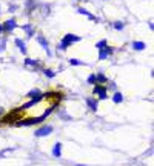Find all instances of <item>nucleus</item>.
I'll list each match as a JSON object with an SVG mask.
<instances>
[{"instance_id":"1","label":"nucleus","mask_w":154,"mask_h":166,"mask_svg":"<svg viewBox=\"0 0 154 166\" xmlns=\"http://www.w3.org/2000/svg\"><path fill=\"white\" fill-rule=\"evenodd\" d=\"M74 42H80V37L79 35H74V34H66L65 37L62 39L60 45L57 46V49H60V51H65V49L70 46V45H72Z\"/></svg>"},{"instance_id":"2","label":"nucleus","mask_w":154,"mask_h":166,"mask_svg":"<svg viewBox=\"0 0 154 166\" xmlns=\"http://www.w3.org/2000/svg\"><path fill=\"white\" fill-rule=\"evenodd\" d=\"M46 119V115H40V117H34V119H28V120H20V122H17L19 126H29V125H35V123H42L43 120Z\"/></svg>"},{"instance_id":"3","label":"nucleus","mask_w":154,"mask_h":166,"mask_svg":"<svg viewBox=\"0 0 154 166\" xmlns=\"http://www.w3.org/2000/svg\"><path fill=\"white\" fill-rule=\"evenodd\" d=\"M93 92H94V96H96V97H99V100H105V98H108V96H106V88L103 86V85H96Z\"/></svg>"},{"instance_id":"4","label":"nucleus","mask_w":154,"mask_h":166,"mask_svg":"<svg viewBox=\"0 0 154 166\" xmlns=\"http://www.w3.org/2000/svg\"><path fill=\"white\" fill-rule=\"evenodd\" d=\"M3 26V33H12L16 28H17V20L12 17V19H8L5 23H2Z\"/></svg>"},{"instance_id":"5","label":"nucleus","mask_w":154,"mask_h":166,"mask_svg":"<svg viewBox=\"0 0 154 166\" xmlns=\"http://www.w3.org/2000/svg\"><path fill=\"white\" fill-rule=\"evenodd\" d=\"M52 132V126L51 125H46V126H42L35 131V137H46Z\"/></svg>"},{"instance_id":"6","label":"nucleus","mask_w":154,"mask_h":166,"mask_svg":"<svg viewBox=\"0 0 154 166\" xmlns=\"http://www.w3.org/2000/svg\"><path fill=\"white\" fill-rule=\"evenodd\" d=\"M111 54H112V48H110V46H106V48H103V49H99V60L108 59Z\"/></svg>"},{"instance_id":"7","label":"nucleus","mask_w":154,"mask_h":166,"mask_svg":"<svg viewBox=\"0 0 154 166\" xmlns=\"http://www.w3.org/2000/svg\"><path fill=\"white\" fill-rule=\"evenodd\" d=\"M37 42L40 43V46H42L45 51L48 52V56H52V52H51V49H49V46H48V42H46V39L43 37V35H37Z\"/></svg>"},{"instance_id":"8","label":"nucleus","mask_w":154,"mask_h":166,"mask_svg":"<svg viewBox=\"0 0 154 166\" xmlns=\"http://www.w3.org/2000/svg\"><path fill=\"white\" fill-rule=\"evenodd\" d=\"M52 155H54V157H60V155H62V143H60V142H57L56 145H54V148H52Z\"/></svg>"},{"instance_id":"9","label":"nucleus","mask_w":154,"mask_h":166,"mask_svg":"<svg viewBox=\"0 0 154 166\" xmlns=\"http://www.w3.org/2000/svg\"><path fill=\"white\" fill-rule=\"evenodd\" d=\"M16 46L20 49V52L23 54V56H26V46H25L23 40H20V39H16Z\"/></svg>"},{"instance_id":"10","label":"nucleus","mask_w":154,"mask_h":166,"mask_svg":"<svg viewBox=\"0 0 154 166\" xmlns=\"http://www.w3.org/2000/svg\"><path fill=\"white\" fill-rule=\"evenodd\" d=\"M112 102H114L116 105L122 103V102H123V94L119 92V91H116V92H114V96H112Z\"/></svg>"},{"instance_id":"11","label":"nucleus","mask_w":154,"mask_h":166,"mask_svg":"<svg viewBox=\"0 0 154 166\" xmlns=\"http://www.w3.org/2000/svg\"><path fill=\"white\" fill-rule=\"evenodd\" d=\"M96 82H97V85H105V83L108 82V79L105 77V74L99 72V74L96 75Z\"/></svg>"},{"instance_id":"12","label":"nucleus","mask_w":154,"mask_h":166,"mask_svg":"<svg viewBox=\"0 0 154 166\" xmlns=\"http://www.w3.org/2000/svg\"><path fill=\"white\" fill-rule=\"evenodd\" d=\"M22 29L28 34V37H33V35H34V28L31 25H23V26H22Z\"/></svg>"},{"instance_id":"13","label":"nucleus","mask_w":154,"mask_h":166,"mask_svg":"<svg viewBox=\"0 0 154 166\" xmlns=\"http://www.w3.org/2000/svg\"><path fill=\"white\" fill-rule=\"evenodd\" d=\"M79 12H80V14H83V16H87V17H89L91 20L97 22V19H96V17H94V16H93L89 11H87V9H85V8H79Z\"/></svg>"},{"instance_id":"14","label":"nucleus","mask_w":154,"mask_h":166,"mask_svg":"<svg viewBox=\"0 0 154 166\" xmlns=\"http://www.w3.org/2000/svg\"><path fill=\"white\" fill-rule=\"evenodd\" d=\"M87 105L91 108V111H94V112L97 111V102L96 100H93V98H87Z\"/></svg>"},{"instance_id":"15","label":"nucleus","mask_w":154,"mask_h":166,"mask_svg":"<svg viewBox=\"0 0 154 166\" xmlns=\"http://www.w3.org/2000/svg\"><path fill=\"white\" fill-rule=\"evenodd\" d=\"M28 96L31 98H40V97H42V92H40L39 89H31V91L28 92Z\"/></svg>"},{"instance_id":"16","label":"nucleus","mask_w":154,"mask_h":166,"mask_svg":"<svg viewBox=\"0 0 154 166\" xmlns=\"http://www.w3.org/2000/svg\"><path fill=\"white\" fill-rule=\"evenodd\" d=\"M133 48L136 49V51H143V49H145V43L143 42H134Z\"/></svg>"},{"instance_id":"17","label":"nucleus","mask_w":154,"mask_h":166,"mask_svg":"<svg viewBox=\"0 0 154 166\" xmlns=\"http://www.w3.org/2000/svg\"><path fill=\"white\" fill-rule=\"evenodd\" d=\"M25 65L26 66H39L37 60H31V59H25Z\"/></svg>"},{"instance_id":"18","label":"nucleus","mask_w":154,"mask_h":166,"mask_svg":"<svg viewBox=\"0 0 154 166\" xmlns=\"http://www.w3.org/2000/svg\"><path fill=\"white\" fill-rule=\"evenodd\" d=\"M106 46H108L106 40H100V42L96 43V48H97V49H103V48H106Z\"/></svg>"},{"instance_id":"19","label":"nucleus","mask_w":154,"mask_h":166,"mask_svg":"<svg viewBox=\"0 0 154 166\" xmlns=\"http://www.w3.org/2000/svg\"><path fill=\"white\" fill-rule=\"evenodd\" d=\"M43 72H45V75H46V77H49V79H52L54 75H56V72H54L52 69H45Z\"/></svg>"},{"instance_id":"20","label":"nucleus","mask_w":154,"mask_h":166,"mask_svg":"<svg viewBox=\"0 0 154 166\" xmlns=\"http://www.w3.org/2000/svg\"><path fill=\"white\" fill-rule=\"evenodd\" d=\"M70 65L79 66V65H83V62H80V60H77V59H71V60H70Z\"/></svg>"},{"instance_id":"21","label":"nucleus","mask_w":154,"mask_h":166,"mask_svg":"<svg viewBox=\"0 0 154 166\" xmlns=\"http://www.w3.org/2000/svg\"><path fill=\"white\" fill-rule=\"evenodd\" d=\"M6 48V40L5 39H0V52H3Z\"/></svg>"},{"instance_id":"22","label":"nucleus","mask_w":154,"mask_h":166,"mask_svg":"<svg viewBox=\"0 0 154 166\" xmlns=\"http://www.w3.org/2000/svg\"><path fill=\"white\" fill-rule=\"evenodd\" d=\"M87 82H88V83H91V85H97V82H96V75H94V74H91V75L88 77V80H87Z\"/></svg>"},{"instance_id":"23","label":"nucleus","mask_w":154,"mask_h":166,"mask_svg":"<svg viewBox=\"0 0 154 166\" xmlns=\"http://www.w3.org/2000/svg\"><path fill=\"white\" fill-rule=\"evenodd\" d=\"M114 28H116L117 31L123 29V23H122V22H114Z\"/></svg>"},{"instance_id":"24","label":"nucleus","mask_w":154,"mask_h":166,"mask_svg":"<svg viewBox=\"0 0 154 166\" xmlns=\"http://www.w3.org/2000/svg\"><path fill=\"white\" fill-rule=\"evenodd\" d=\"M8 11H10V12H16L17 11V6L16 5H11L10 8H8Z\"/></svg>"},{"instance_id":"25","label":"nucleus","mask_w":154,"mask_h":166,"mask_svg":"<svg viewBox=\"0 0 154 166\" xmlns=\"http://www.w3.org/2000/svg\"><path fill=\"white\" fill-rule=\"evenodd\" d=\"M2 115H3V108L0 106V117H2Z\"/></svg>"},{"instance_id":"26","label":"nucleus","mask_w":154,"mask_h":166,"mask_svg":"<svg viewBox=\"0 0 154 166\" xmlns=\"http://www.w3.org/2000/svg\"><path fill=\"white\" fill-rule=\"evenodd\" d=\"M3 33V26H2V23H0V34Z\"/></svg>"},{"instance_id":"27","label":"nucleus","mask_w":154,"mask_h":166,"mask_svg":"<svg viewBox=\"0 0 154 166\" xmlns=\"http://www.w3.org/2000/svg\"><path fill=\"white\" fill-rule=\"evenodd\" d=\"M77 166H83V165H77Z\"/></svg>"}]
</instances>
